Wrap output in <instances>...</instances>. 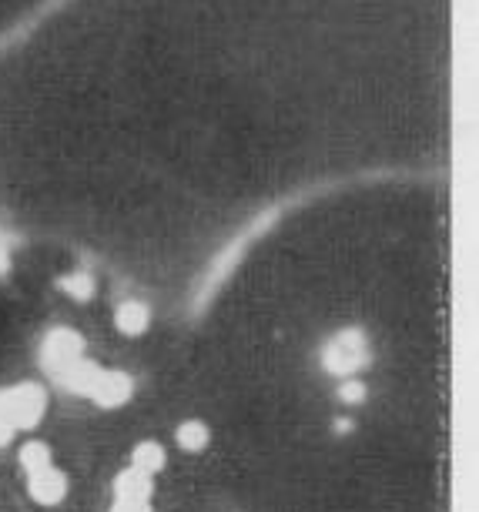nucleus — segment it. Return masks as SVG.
<instances>
[{
  "instance_id": "f257e3e1",
  "label": "nucleus",
  "mask_w": 479,
  "mask_h": 512,
  "mask_svg": "<svg viewBox=\"0 0 479 512\" xmlns=\"http://www.w3.org/2000/svg\"><path fill=\"white\" fill-rule=\"evenodd\" d=\"M67 7V0H37V4L31 7L27 14H21L17 21L7 27V31H0V54H7L11 47H17L21 41H27L37 27H41L47 17L57 14V11H64Z\"/></svg>"
},
{
  "instance_id": "f03ea898",
  "label": "nucleus",
  "mask_w": 479,
  "mask_h": 512,
  "mask_svg": "<svg viewBox=\"0 0 479 512\" xmlns=\"http://www.w3.org/2000/svg\"><path fill=\"white\" fill-rule=\"evenodd\" d=\"M134 466L151 476V472H158L161 466H165V449H161L155 439L138 442V449H134Z\"/></svg>"
},
{
  "instance_id": "7ed1b4c3",
  "label": "nucleus",
  "mask_w": 479,
  "mask_h": 512,
  "mask_svg": "<svg viewBox=\"0 0 479 512\" xmlns=\"http://www.w3.org/2000/svg\"><path fill=\"white\" fill-rule=\"evenodd\" d=\"M208 439H212V432L205 429V422H185V425H178V442H181V449H188V452H201L208 446Z\"/></svg>"
}]
</instances>
